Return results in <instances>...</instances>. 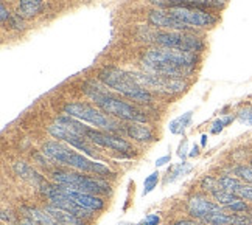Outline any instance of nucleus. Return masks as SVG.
<instances>
[{
	"instance_id": "35",
	"label": "nucleus",
	"mask_w": 252,
	"mask_h": 225,
	"mask_svg": "<svg viewBox=\"0 0 252 225\" xmlns=\"http://www.w3.org/2000/svg\"><path fill=\"white\" fill-rule=\"evenodd\" d=\"M174 225H196L193 221H181V222H176Z\"/></svg>"
},
{
	"instance_id": "17",
	"label": "nucleus",
	"mask_w": 252,
	"mask_h": 225,
	"mask_svg": "<svg viewBox=\"0 0 252 225\" xmlns=\"http://www.w3.org/2000/svg\"><path fill=\"white\" fill-rule=\"evenodd\" d=\"M22 213L27 219L33 221L36 225H61L56 219H53L45 210H37L32 207H22Z\"/></svg>"
},
{
	"instance_id": "27",
	"label": "nucleus",
	"mask_w": 252,
	"mask_h": 225,
	"mask_svg": "<svg viewBox=\"0 0 252 225\" xmlns=\"http://www.w3.org/2000/svg\"><path fill=\"white\" fill-rule=\"evenodd\" d=\"M232 121H234V116H226V118H221V120H217L215 123L212 124V134H218L221 132L222 129L226 128L227 124H230Z\"/></svg>"
},
{
	"instance_id": "19",
	"label": "nucleus",
	"mask_w": 252,
	"mask_h": 225,
	"mask_svg": "<svg viewBox=\"0 0 252 225\" xmlns=\"http://www.w3.org/2000/svg\"><path fill=\"white\" fill-rule=\"evenodd\" d=\"M19 16L30 19L41 13L42 9V0H21L19 2Z\"/></svg>"
},
{
	"instance_id": "34",
	"label": "nucleus",
	"mask_w": 252,
	"mask_h": 225,
	"mask_svg": "<svg viewBox=\"0 0 252 225\" xmlns=\"http://www.w3.org/2000/svg\"><path fill=\"white\" fill-rule=\"evenodd\" d=\"M198 154H199V148L195 144V146L191 148V152H189V155H190V157H198Z\"/></svg>"
},
{
	"instance_id": "10",
	"label": "nucleus",
	"mask_w": 252,
	"mask_h": 225,
	"mask_svg": "<svg viewBox=\"0 0 252 225\" xmlns=\"http://www.w3.org/2000/svg\"><path fill=\"white\" fill-rule=\"evenodd\" d=\"M86 139L92 141L94 144H98L101 148H108L117 152H131L132 146L123 140L122 137L112 135L109 132H101V131H95V129H87L86 132Z\"/></svg>"
},
{
	"instance_id": "39",
	"label": "nucleus",
	"mask_w": 252,
	"mask_h": 225,
	"mask_svg": "<svg viewBox=\"0 0 252 225\" xmlns=\"http://www.w3.org/2000/svg\"><path fill=\"white\" fill-rule=\"evenodd\" d=\"M122 225H129V224H122Z\"/></svg>"
},
{
	"instance_id": "6",
	"label": "nucleus",
	"mask_w": 252,
	"mask_h": 225,
	"mask_svg": "<svg viewBox=\"0 0 252 225\" xmlns=\"http://www.w3.org/2000/svg\"><path fill=\"white\" fill-rule=\"evenodd\" d=\"M167 13L179 19L181 22H184L189 27L209 28L218 22V19L213 14L204 11L199 6H191V5H170L167 8Z\"/></svg>"
},
{
	"instance_id": "2",
	"label": "nucleus",
	"mask_w": 252,
	"mask_h": 225,
	"mask_svg": "<svg viewBox=\"0 0 252 225\" xmlns=\"http://www.w3.org/2000/svg\"><path fill=\"white\" fill-rule=\"evenodd\" d=\"M44 154L48 155L50 159H53L55 162L70 166V168L81 171V172H87V174H94V175H111V169L108 166H104L101 163L92 162L89 159H86L84 155L76 154L75 151L65 148V146L56 143V141H48L44 144Z\"/></svg>"
},
{
	"instance_id": "38",
	"label": "nucleus",
	"mask_w": 252,
	"mask_h": 225,
	"mask_svg": "<svg viewBox=\"0 0 252 225\" xmlns=\"http://www.w3.org/2000/svg\"><path fill=\"white\" fill-rule=\"evenodd\" d=\"M246 214H251V216H252V208H249V211H248Z\"/></svg>"
},
{
	"instance_id": "16",
	"label": "nucleus",
	"mask_w": 252,
	"mask_h": 225,
	"mask_svg": "<svg viewBox=\"0 0 252 225\" xmlns=\"http://www.w3.org/2000/svg\"><path fill=\"white\" fill-rule=\"evenodd\" d=\"M44 210L61 225H84L83 219H80L78 216H75V214H72L69 211H64L61 208L55 207V205H47Z\"/></svg>"
},
{
	"instance_id": "13",
	"label": "nucleus",
	"mask_w": 252,
	"mask_h": 225,
	"mask_svg": "<svg viewBox=\"0 0 252 225\" xmlns=\"http://www.w3.org/2000/svg\"><path fill=\"white\" fill-rule=\"evenodd\" d=\"M220 211H222L221 205L209 200L204 196H193V197L189 199V213L196 219H202L207 214L220 213Z\"/></svg>"
},
{
	"instance_id": "9",
	"label": "nucleus",
	"mask_w": 252,
	"mask_h": 225,
	"mask_svg": "<svg viewBox=\"0 0 252 225\" xmlns=\"http://www.w3.org/2000/svg\"><path fill=\"white\" fill-rule=\"evenodd\" d=\"M135 83L140 84L143 89H154L160 93H179L186 90L187 84L179 78H168L151 73H131Z\"/></svg>"
},
{
	"instance_id": "18",
	"label": "nucleus",
	"mask_w": 252,
	"mask_h": 225,
	"mask_svg": "<svg viewBox=\"0 0 252 225\" xmlns=\"http://www.w3.org/2000/svg\"><path fill=\"white\" fill-rule=\"evenodd\" d=\"M125 131L131 137V139L137 140V141H151V140H154L153 131L145 124L131 123L128 126H125Z\"/></svg>"
},
{
	"instance_id": "1",
	"label": "nucleus",
	"mask_w": 252,
	"mask_h": 225,
	"mask_svg": "<svg viewBox=\"0 0 252 225\" xmlns=\"http://www.w3.org/2000/svg\"><path fill=\"white\" fill-rule=\"evenodd\" d=\"M143 68L151 75L168 78H181L195 70L196 55L191 52L176 50V48L158 47L153 48L142 57Z\"/></svg>"
},
{
	"instance_id": "31",
	"label": "nucleus",
	"mask_w": 252,
	"mask_h": 225,
	"mask_svg": "<svg viewBox=\"0 0 252 225\" xmlns=\"http://www.w3.org/2000/svg\"><path fill=\"white\" fill-rule=\"evenodd\" d=\"M178 155L181 159H186L187 157V140H184L179 146V151H178Z\"/></svg>"
},
{
	"instance_id": "25",
	"label": "nucleus",
	"mask_w": 252,
	"mask_h": 225,
	"mask_svg": "<svg viewBox=\"0 0 252 225\" xmlns=\"http://www.w3.org/2000/svg\"><path fill=\"white\" fill-rule=\"evenodd\" d=\"M158 182H159V172H153L150 174L147 179H145V183H143V196L151 193L154 188L158 187Z\"/></svg>"
},
{
	"instance_id": "7",
	"label": "nucleus",
	"mask_w": 252,
	"mask_h": 225,
	"mask_svg": "<svg viewBox=\"0 0 252 225\" xmlns=\"http://www.w3.org/2000/svg\"><path fill=\"white\" fill-rule=\"evenodd\" d=\"M154 42L160 47L176 48V50L196 53L204 48V44L199 37L191 36L186 31H162L154 34Z\"/></svg>"
},
{
	"instance_id": "28",
	"label": "nucleus",
	"mask_w": 252,
	"mask_h": 225,
	"mask_svg": "<svg viewBox=\"0 0 252 225\" xmlns=\"http://www.w3.org/2000/svg\"><path fill=\"white\" fill-rule=\"evenodd\" d=\"M238 121L243 124H252V107H246V109L238 112Z\"/></svg>"
},
{
	"instance_id": "14",
	"label": "nucleus",
	"mask_w": 252,
	"mask_h": 225,
	"mask_svg": "<svg viewBox=\"0 0 252 225\" xmlns=\"http://www.w3.org/2000/svg\"><path fill=\"white\" fill-rule=\"evenodd\" d=\"M58 185V183H56ZM60 188L61 191L65 194V196H69V197L72 200H75L76 203H80L83 205L84 208L87 210H92V211H100L104 208V202L98 197V196H95V194H87V193H81V191H73L70 188H67V187H63V185H60Z\"/></svg>"
},
{
	"instance_id": "36",
	"label": "nucleus",
	"mask_w": 252,
	"mask_h": 225,
	"mask_svg": "<svg viewBox=\"0 0 252 225\" xmlns=\"http://www.w3.org/2000/svg\"><path fill=\"white\" fill-rule=\"evenodd\" d=\"M19 225H36V224H34L33 221H30V219H27V218H25V219L21 221V224H19Z\"/></svg>"
},
{
	"instance_id": "26",
	"label": "nucleus",
	"mask_w": 252,
	"mask_h": 225,
	"mask_svg": "<svg viewBox=\"0 0 252 225\" xmlns=\"http://www.w3.org/2000/svg\"><path fill=\"white\" fill-rule=\"evenodd\" d=\"M201 187L204 188V190H207V191H212V193H215V191L221 190V188H220V187H221V185H220V180L210 177V175H207V177L202 179Z\"/></svg>"
},
{
	"instance_id": "23",
	"label": "nucleus",
	"mask_w": 252,
	"mask_h": 225,
	"mask_svg": "<svg viewBox=\"0 0 252 225\" xmlns=\"http://www.w3.org/2000/svg\"><path fill=\"white\" fill-rule=\"evenodd\" d=\"M212 194H213V197H215L217 203H220L221 207H230L232 203H235V202L241 200V199L238 197V196L232 194V193H229V191H226V190H218V191L212 193Z\"/></svg>"
},
{
	"instance_id": "12",
	"label": "nucleus",
	"mask_w": 252,
	"mask_h": 225,
	"mask_svg": "<svg viewBox=\"0 0 252 225\" xmlns=\"http://www.w3.org/2000/svg\"><path fill=\"white\" fill-rule=\"evenodd\" d=\"M148 21L153 27H159V28H167V30L171 31H189L190 27L186 25L184 22H181L179 19H176L174 16L168 14L167 11H160V9H156V11H151Z\"/></svg>"
},
{
	"instance_id": "11",
	"label": "nucleus",
	"mask_w": 252,
	"mask_h": 225,
	"mask_svg": "<svg viewBox=\"0 0 252 225\" xmlns=\"http://www.w3.org/2000/svg\"><path fill=\"white\" fill-rule=\"evenodd\" d=\"M50 134L55 137V139H61L64 141H67L70 146H73V148L83 151L84 154H87L89 157H94V159H98V154H96V151L92 148V146H89L86 143V137H81V135H76V134H72L69 131H65L64 128H61V126L58 124H52L50 126Z\"/></svg>"
},
{
	"instance_id": "20",
	"label": "nucleus",
	"mask_w": 252,
	"mask_h": 225,
	"mask_svg": "<svg viewBox=\"0 0 252 225\" xmlns=\"http://www.w3.org/2000/svg\"><path fill=\"white\" fill-rule=\"evenodd\" d=\"M191 121V112H186V113H182L181 116H178V118H174L170 126H168V129L171 134H182L184 131L187 129V126L190 124Z\"/></svg>"
},
{
	"instance_id": "24",
	"label": "nucleus",
	"mask_w": 252,
	"mask_h": 225,
	"mask_svg": "<svg viewBox=\"0 0 252 225\" xmlns=\"http://www.w3.org/2000/svg\"><path fill=\"white\" fill-rule=\"evenodd\" d=\"M190 171H191V165L182 162V163L174 166L171 172H168V175H171V177H168V182H174V180L179 179V177H184V175L189 174Z\"/></svg>"
},
{
	"instance_id": "8",
	"label": "nucleus",
	"mask_w": 252,
	"mask_h": 225,
	"mask_svg": "<svg viewBox=\"0 0 252 225\" xmlns=\"http://www.w3.org/2000/svg\"><path fill=\"white\" fill-rule=\"evenodd\" d=\"M64 112L73 116V118H78L81 121L86 123H91L94 124L95 128H100V129H106V131H115V123L111 121L108 116L103 115L101 112H98L95 107L89 106V104H84V103H70V104H65L64 107Z\"/></svg>"
},
{
	"instance_id": "33",
	"label": "nucleus",
	"mask_w": 252,
	"mask_h": 225,
	"mask_svg": "<svg viewBox=\"0 0 252 225\" xmlns=\"http://www.w3.org/2000/svg\"><path fill=\"white\" fill-rule=\"evenodd\" d=\"M170 162V155H165V157H160L156 160V166H162V165H165Z\"/></svg>"
},
{
	"instance_id": "3",
	"label": "nucleus",
	"mask_w": 252,
	"mask_h": 225,
	"mask_svg": "<svg viewBox=\"0 0 252 225\" xmlns=\"http://www.w3.org/2000/svg\"><path fill=\"white\" fill-rule=\"evenodd\" d=\"M98 78L104 85L111 87L115 92H119L120 95L129 98L132 101L139 103H150L151 95L147 89H143L140 84L135 83L131 73H126L120 68L115 67H104L100 72Z\"/></svg>"
},
{
	"instance_id": "29",
	"label": "nucleus",
	"mask_w": 252,
	"mask_h": 225,
	"mask_svg": "<svg viewBox=\"0 0 252 225\" xmlns=\"http://www.w3.org/2000/svg\"><path fill=\"white\" fill-rule=\"evenodd\" d=\"M229 210H232L234 213H248L249 211V205L245 203V200H238L235 203H232L230 207H227Z\"/></svg>"
},
{
	"instance_id": "4",
	"label": "nucleus",
	"mask_w": 252,
	"mask_h": 225,
	"mask_svg": "<svg viewBox=\"0 0 252 225\" xmlns=\"http://www.w3.org/2000/svg\"><path fill=\"white\" fill-rule=\"evenodd\" d=\"M86 92L89 93V96L95 101V104L98 107H101L106 113H111L114 116H119V118L131 121V123H145L147 121V115L142 113L140 111H137L131 104L119 100V98L111 96L108 93L95 90V89L86 90Z\"/></svg>"
},
{
	"instance_id": "37",
	"label": "nucleus",
	"mask_w": 252,
	"mask_h": 225,
	"mask_svg": "<svg viewBox=\"0 0 252 225\" xmlns=\"http://www.w3.org/2000/svg\"><path fill=\"white\" fill-rule=\"evenodd\" d=\"M201 139H202V140H201V144H202V146H204V144L207 143V135H202V137H201Z\"/></svg>"
},
{
	"instance_id": "15",
	"label": "nucleus",
	"mask_w": 252,
	"mask_h": 225,
	"mask_svg": "<svg viewBox=\"0 0 252 225\" xmlns=\"http://www.w3.org/2000/svg\"><path fill=\"white\" fill-rule=\"evenodd\" d=\"M221 188L226 190L232 194L238 196L240 199L245 200H251L252 202V185L251 183H243L241 180L230 177V175H224V177L220 179Z\"/></svg>"
},
{
	"instance_id": "32",
	"label": "nucleus",
	"mask_w": 252,
	"mask_h": 225,
	"mask_svg": "<svg viewBox=\"0 0 252 225\" xmlns=\"http://www.w3.org/2000/svg\"><path fill=\"white\" fill-rule=\"evenodd\" d=\"M9 17V13L6 11V8L3 3H0V19H2V22H6V19Z\"/></svg>"
},
{
	"instance_id": "30",
	"label": "nucleus",
	"mask_w": 252,
	"mask_h": 225,
	"mask_svg": "<svg viewBox=\"0 0 252 225\" xmlns=\"http://www.w3.org/2000/svg\"><path fill=\"white\" fill-rule=\"evenodd\" d=\"M159 222H160V218L158 214H148V216L140 222V225H159Z\"/></svg>"
},
{
	"instance_id": "21",
	"label": "nucleus",
	"mask_w": 252,
	"mask_h": 225,
	"mask_svg": "<svg viewBox=\"0 0 252 225\" xmlns=\"http://www.w3.org/2000/svg\"><path fill=\"white\" fill-rule=\"evenodd\" d=\"M16 172L21 175V177H24V179H27V180H30V182H33V183H41L42 182V179H41V175L37 174V172H34L30 166L28 165H25V163H16Z\"/></svg>"
},
{
	"instance_id": "22",
	"label": "nucleus",
	"mask_w": 252,
	"mask_h": 225,
	"mask_svg": "<svg viewBox=\"0 0 252 225\" xmlns=\"http://www.w3.org/2000/svg\"><path fill=\"white\" fill-rule=\"evenodd\" d=\"M173 5H191V6H207V8H220L222 6V0H170Z\"/></svg>"
},
{
	"instance_id": "5",
	"label": "nucleus",
	"mask_w": 252,
	"mask_h": 225,
	"mask_svg": "<svg viewBox=\"0 0 252 225\" xmlns=\"http://www.w3.org/2000/svg\"><path fill=\"white\" fill-rule=\"evenodd\" d=\"M53 180L58 185H63L73 191H81L87 194H108L109 185L95 177L83 175L80 172H70V171H56L53 172Z\"/></svg>"
}]
</instances>
